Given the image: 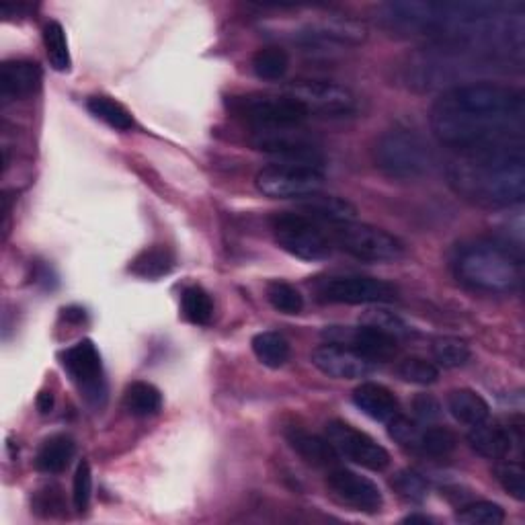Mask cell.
Segmentation results:
<instances>
[{"label": "cell", "mask_w": 525, "mask_h": 525, "mask_svg": "<svg viewBox=\"0 0 525 525\" xmlns=\"http://www.w3.org/2000/svg\"><path fill=\"white\" fill-rule=\"evenodd\" d=\"M327 487L339 503L353 507L355 511L378 513L384 505V497L378 484L368 476H361L347 468H331L327 476Z\"/></svg>", "instance_id": "14"}, {"label": "cell", "mask_w": 525, "mask_h": 525, "mask_svg": "<svg viewBox=\"0 0 525 525\" xmlns=\"http://www.w3.org/2000/svg\"><path fill=\"white\" fill-rule=\"evenodd\" d=\"M390 487L400 499H405L409 503H421L427 499V493H429L427 480L415 470L396 472L394 478L390 480Z\"/></svg>", "instance_id": "36"}, {"label": "cell", "mask_w": 525, "mask_h": 525, "mask_svg": "<svg viewBox=\"0 0 525 525\" xmlns=\"http://www.w3.org/2000/svg\"><path fill=\"white\" fill-rule=\"evenodd\" d=\"M335 242L341 251L366 263H394L407 255L405 242L398 236L370 224L337 226Z\"/></svg>", "instance_id": "9"}, {"label": "cell", "mask_w": 525, "mask_h": 525, "mask_svg": "<svg viewBox=\"0 0 525 525\" xmlns=\"http://www.w3.org/2000/svg\"><path fill=\"white\" fill-rule=\"evenodd\" d=\"M290 68V56L286 50L269 46L261 48L253 56V70L261 80H267V83H275V80H281L286 76Z\"/></svg>", "instance_id": "31"}, {"label": "cell", "mask_w": 525, "mask_h": 525, "mask_svg": "<svg viewBox=\"0 0 525 525\" xmlns=\"http://www.w3.org/2000/svg\"><path fill=\"white\" fill-rule=\"evenodd\" d=\"M388 435L398 443V446L417 452L419 450V439H421V427L419 423L407 419V417H394L388 421Z\"/></svg>", "instance_id": "40"}, {"label": "cell", "mask_w": 525, "mask_h": 525, "mask_svg": "<svg viewBox=\"0 0 525 525\" xmlns=\"http://www.w3.org/2000/svg\"><path fill=\"white\" fill-rule=\"evenodd\" d=\"M396 374L400 380L417 386H431L439 380V368L423 357H407L398 363Z\"/></svg>", "instance_id": "35"}, {"label": "cell", "mask_w": 525, "mask_h": 525, "mask_svg": "<svg viewBox=\"0 0 525 525\" xmlns=\"http://www.w3.org/2000/svg\"><path fill=\"white\" fill-rule=\"evenodd\" d=\"M273 238L288 255L302 261H325L333 253V242L306 214L279 212L271 218Z\"/></svg>", "instance_id": "6"}, {"label": "cell", "mask_w": 525, "mask_h": 525, "mask_svg": "<svg viewBox=\"0 0 525 525\" xmlns=\"http://www.w3.org/2000/svg\"><path fill=\"white\" fill-rule=\"evenodd\" d=\"M417 521H421V523H429L431 519H429L427 515H409V517L405 519V523H417Z\"/></svg>", "instance_id": "45"}, {"label": "cell", "mask_w": 525, "mask_h": 525, "mask_svg": "<svg viewBox=\"0 0 525 525\" xmlns=\"http://www.w3.org/2000/svg\"><path fill=\"white\" fill-rule=\"evenodd\" d=\"M255 185L259 193L271 199H304L320 193L325 185V175L314 169L269 165L257 173Z\"/></svg>", "instance_id": "12"}, {"label": "cell", "mask_w": 525, "mask_h": 525, "mask_svg": "<svg viewBox=\"0 0 525 525\" xmlns=\"http://www.w3.org/2000/svg\"><path fill=\"white\" fill-rule=\"evenodd\" d=\"M265 296H267V302L271 304V308L281 312V314L294 316V314H300L304 310V296L300 294L298 288L288 284V281H281V279L269 281Z\"/></svg>", "instance_id": "33"}, {"label": "cell", "mask_w": 525, "mask_h": 525, "mask_svg": "<svg viewBox=\"0 0 525 525\" xmlns=\"http://www.w3.org/2000/svg\"><path fill=\"white\" fill-rule=\"evenodd\" d=\"M74 454H76V443L70 435L66 433L52 435L42 443V446H39L35 456V468L46 474H60L70 466Z\"/></svg>", "instance_id": "22"}, {"label": "cell", "mask_w": 525, "mask_h": 525, "mask_svg": "<svg viewBox=\"0 0 525 525\" xmlns=\"http://www.w3.org/2000/svg\"><path fill=\"white\" fill-rule=\"evenodd\" d=\"M458 448V437L452 429L439 427V425H429L421 429V439H419V454L429 456V458H446Z\"/></svg>", "instance_id": "29"}, {"label": "cell", "mask_w": 525, "mask_h": 525, "mask_svg": "<svg viewBox=\"0 0 525 525\" xmlns=\"http://www.w3.org/2000/svg\"><path fill=\"white\" fill-rule=\"evenodd\" d=\"M288 95L296 99L308 115L341 117L351 115L357 109L355 95L347 87L329 83V80H302L288 89Z\"/></svg>", "instance_id": "13"}, {"label": "cell", "mask_w": 525, "mask_h": 525, "mask_svg": "<svg viewBox=\"0 0 525 525\" xmlns=\"http://www.w3.org/2000/svg\"><path fill=\"white\" fill-rule=\"evenodd\" d=\"M91 497H93V472H91V464L87 460H83L78 464V468L74 472V480H72L74 509L78 513L87 511L91 505Z\"/></svg>", "instance_id": "39"}, {"label": "cell", "mask_w": 525, "mask_h": 525, "mask_svg": "<svg viewBox=\"0 0 525 525\" xmlns=\"http://www.w3.org/2000/svg\"><path fill=\"white\" fill-rule=\"evenodd\" d=\"M322 337L327 339V343L333 345H343L359 355L368 357L370 361H388L398 353V339L372 329V327H327L322 331Z\"/></svg>", "instance_id": "15"}, {"label": "cell", "mask_w": 525, "mask_h": 525, "mask_svg": "<svg viewBox=\"0 0 525 525\" xmlns=\"http://www.w3.org/2000/svg\"><path fill=\"white\" fill-rule=\"evenodd\" d=\"M33 509L35 513L44 517H54L64 513V501H62V491L58 487H46L42 491H37L33 499Z\"/></svg>", "instance_id": "41"}, {"label": "cell", "mask_w": 525, "mask_h": 525, "mask_svg": "<svg viewBox=\"0 0 525 525\" xmlns=\"http://www.w3.org/2000/svg\"><path fill=\"white\" fill-rule=\"evenodd\" d=\"M228 107L236 117L249 124L251 130L302 126V121L308 117V111L290 95L249 93L232 97Z\"/></svg>", "instance_id": "8"}, {"label": "cell", "mask_w": 525, "mask_h": 525, "mask_svg": "<svg viewBox=\"0 0 525 525\" xmlns=\"http://www.w3.org/2000/svg\"><path fill=\"white\" fill-rule=\"evenodd\" d=\"M87 109L91 115H95L97 119L105 121V124L113 130H119V132H128L134 128V117L132 113L117 103L115 99L111 97H105V95H95V97H89L87 101Z\"/></svg>", "instance_id": "27"}, {"label": "cell", "mask_w": 525, "mask_h": 525, "mask_svg": "<svg viewBox=\"0 0 525 525\" xmlns=\"http://www.w3.org/2000/svg\"><path fill=\"white\" fill-rule=\"evenodd\" d=\"M470 448L489 460H501L505 458L513 448V437L511 431L499 423H478L468 433Z\"/></svg>", "instance_id": "20"}, {"label": "cell", "mask_w": 525, "mask_h": 525, "mask_svg": "<svg viewBox=\"0 0 525 525\" xmlns=\"http://www.w3.org/2000/svg\"><path fill=\"white\" fill-rule=\"evenodd\" d=\"M300 208L312 220L331 222L335 226L355 222V218H357V208L351 204V201H347L343 197H335V195H322V193L308 195V197L300 199Z\"/></svg>", "instance_id": "21"}, {"label": "cell", "mask_w": 525, "mask_h": 525, "mask_svg": "<svg viewBox=\"0 0 525 525\" xmlns=\"http://www.w3.org/2000/svg\"><path fill=\"white\" fill-rule=\"evenodd\" d=\"M413 415L425 423V425H433L435 421L441 419V405L439 400L431 394H419L413 398Z\"/></svg>", "instance_id": "42"}, {"label": "cell", "mask_w": 525, "mask_h": 525, "mask_svg": "<svg viewBox=\"0 0 525 525\" xmlns=\"http://www.w3.org/2000/svg\"><path fill=\"white\" fill-rule=\"evenodd\" d=\"M456 519L466 525H501L505 521V509L491 501H478L462 507Z\"/></svg>", "instance_id": "38"}, {"label": "cell", "mask_w": 525, "mask_h": 525, "mask_svg": "<svg viewBox=\"0 0 525 525\" xmlns=\"http://www.w3.org/2000/svg\"><path fill=\"white\" fill-rule=\"evenodd\" d=\"M42 85V68L29 60H9L0 66V97L5 103L33 95Z\"/></svg>", "instance_id": "17"}, {"label": "cell", "mask_w": 525, "mask_h": 525, "mask_svg": "<svg viewBox=\"0 0 525 525\" xmlns=\"http://www.w3.org/2000/svg\"><path fill=\"white\" fill-rule=\"evenodd\" d=\"M523 95L497 83L458 85L431 107V130L439 144L474 152L521 144Z\"/></svg>", "instance_id": "1"}, {"label": "cell", "mask_w": 525, "mask_h": 525, "mask_svg": "<svg viewBox=\"0 0 525 525\" xmlns=\"http://www.w3.org/2000/svg\"><path fill=\"white\" fill-rule=\"evenodd\" d=\"M376 167L394 181H415L429 173L433 152L413 130L396 128L384 132L372 150Z\"/></svg>", "instance_id": "4"}, {"label": "cell", "mask_w": 525, "mask_h": 525, "mask_svg": "<svg viewBox=\"0 0 525 525\" xmlns=\"http://www.w3.org/2000/svg\"><path fill=\"white\" fill-rule=\"evenodd\" d=\"M181 310L183 316L197 327H208L214 318V302L210 294L199 286L185 288L181 296Z\"/></svg>", "instance_id": "28"}, {"label": "cell", "mask_w": 525, "mask_h": 525, "mask_svg": "<svg viewBox=\"0 0 525 525\" xmlns=\"http://www.w3.org/2000/svg\"><path fill=\"white\" fill-rule=\"evenodd\" d=\"M251 347H253L255 357L263 363L265 368H271V370L286 366L288 359H290V353H292L288 339L284 335L273 333V331H265V333L255 335L251 341Z\"/></svg>", "instance_id": "26"}, {"label": "cell", "mask_w": 525, "mask_h": 525, "mask_svg": "<svg viewBox=\"0 0 525 525\" xmlns=\"http://www.w3.org/2000/svg\"><path fill=\"white\" fill-rule=\"evenodd\" d=\"M310 359H312V366L318 372L335 380H361V378H368L376 370V363L370 361L368 357L359 355L349 347L333 345V343L316 347Z\"/></svg>", "instance_id": "16"}, {"label": "cell", "mask_w": 525, "mask_h": 525, "mask_svg": "<svg viewBox=\"0 0 525 525\" xmlns=\"http://www.w3.org/2000/svg\"><path fill=\"white\" fill-rule=\"evenodd\" d=\"M44 46L50 60V66L56 72H68L72 66L66 31L58 21H50L44 27Z\"/></svg>", "instance_id": "32"}, {"label": "cell", "mask_w": 525, "mask_h": 525, "mask_svg": "<svg viewBox=\"0 0 525 525\" xmlns=\"http://www.w3.org/2000/svg\"><path fill=\"white\" fill-rule=\"evenodd\" d=\"M454 191L482 208H509L525 197L523 144L458 152L448 169Z\"/></svg>", "instance_id": "2"}, {"label": "cell", "mask_w": 525, "mask_h": 525, "mask_svg": "<svg viewBox=\"0 0 525 525\" xmlns=\"http://www.w3.org/2000/svg\"><path fill=\"white\" fill-rule=\"evenodd\" d=\"M359 322L366 327L378 329V331H382L394 339H405L411 335V329H409L407 322L402 320L400 316H396L394 312L384 310V308H372L368 312H363Z\"/></svg>", "instance_id": "34"}, {"label": "cell", "mask_w": 525, "mask_h": 525, "mask_svg": "<svg viewBox=\"0 0 525 525\" xmlns=\"http://www.w3.org/2000/svg\"><path fill=\"white\" fill-rule=\"evenodd\" d=\"M35 407H37V411L42 413V415L52 413V409H54V394H52V390H42V392H39V394H37V400H35Z\"/></svg>", "instance_id": "43"}, {"label": "cell", "mask_w": 525, "mask_h": 525, "mask_svg": "<svg viewBox=\"0 0 525 525\" xmlns=\"http://www.w3.org/2000/svg\"><path fill=\"white\" fill-rule=\"evenodd\" d=\"M431 355L437 366L446 370L462 368L470 359V347L458 337H437L431 343Z\"/></svg>", "instance_id": "30"}, {"label": "cell", "mask_w": 525, "mask_h": 525, "mask_svg": "<svg viewBox=\"0 0 525 525\" xmlns=\"http://www.w3.org/2000/svg\"><path fill=\"white\" fill-rule=\"evenodd\" d=\"M327 439L339 458H345L361 468L382 472L390 466L388 450L382 448L374 437L345 421H331L327 425Z\"/></svg>", "instance_id": "11"}, {"label": "cell", "mask_w": 525, "mask_h": 525, "mask_svg": "<svg viewBox=\"0 0 525 525\" xmlns=\"http://www.w3.org/2000/svg\"><path fill=\"white\" fill-rule=\"evenodd\" d=\"M64 316H66L68 320H83V318H85V310L68 308V310H64Z\"/></svg>", "instance_id": "44"}, {"label": "cell", "mask_w": 525, "mask_h": 525, "mask_svg": "<svg viewBox=\"0 0 525 525\" xmlns=\"http://www.w3.org/2000/svg\"><path fill=\"white\" fill-rule=\"evenodd\" d=\"M124 407L132 417H154L163 409V394L150 382H132L124 392Z\"/></svg>", "instance_id": "25"}, {"label": "cell", "mask_w": 525, "mask_h": 525, "mask_svg": "<svg viewBox=\"0 0 525 525\" xmlns=\"http://www.w3.org/2000/svg\"><path fill=\"white\" fill-rule=\"evenodd\" d=\"M312 292L322 304H390L398 298L392 284L370 275H327L318 277L312 284Z\"/></svg>", "instance_id": "7"}, {"label": "cell", "mask_w": 525, "mask_h": 525, "mask_svg": "<svg viewBox=\"0 0 525 525\" xmlns=\"http://www.w3.org/2000/svg\"><path fill=\"white\" fill-rule=\"evenodd\" d=\"M249 142L255 150L275 158V165L314 171H322V165H325V152H322L320 142L306 134L302 126L253 130Z\"/></svg>", "instance_id": "5"}, {"label": "cell", "mask_w": 525, "mask_h": 525, "mask_svg": "<svg viewBox=\"0 0 525 525\" xmlns=\"http://www.w3.org/2000/svg\"><path fill=\"white\" fill-rule=\"evenodd\" d=\"M495 478L509 497H513L519 503L525 501V470L519 462H511L505 458L497 460Z\"/></svg>", "instance_id": "37"}, {"label": "cell", "mask_w": 525, "mask_h": 525, "mask_svg": "<svg viewBox=\"0 0 525 525\" xmlns=\"http://www.w3.org/2000/svg\"><path fill=\"white\" fill-rule=\"evenodd\" d=\"M62 368L91 405H103L107 396L103 361L93 341L83 339L62 353Z\"/></svg>", "instance_id": "10"}, {"label": "cell", "mask_w": 525, "mask_h": 525, "mask_svg": "<svg viewBox=\"0 0 525 525\" xmlns=\"http://www.w3.org/2000/svg\"><path fill=\"white\" fill-rule=\"evenodd\" d=\"M175 269V253L165 245H154L138 253L130 263V273L140 279H160Z\"/></svg>", "instance_id": "24"}, {"label": "cell", "mask_w": 525, "mask_h": 525, "mask_svg": "<svg viewBox=\"0 0 525 525\" xmlns=\"http://www.w3.org/2000/svg\"><path fill=\"white\" fill-rule=\"evenodd\" d=\"M290 448L310 466L314 468H335L339 462V454L329 443L327 437L314 435L304 429H290L286 433Z\"/></svg>", "instance_id": "19"}, {"label": "cell", "mask_w": 525, "mask_h": 525, "mask_svg": "<svg viewBox=\"0 0 525 525\" xmlns=\"http://www.w3.org/2000/svg\"><path fill=\"white\" fill-rule=\"evenodd\" d=\"M353 405L374 421L388 423L400 415V402L392 390L378 382H363L353 390Z\"/></svg>", "instance_id": "18"}, {"label": "cell", "mask_w": 525, "mask_h": 525, "mask_svg": "<svg viewBox=\"0 0 525 525\" xmlns=\"http://www.w3.org/2000/svg\"><path fill=\"white\" fill-rule=\"evenodd\" d=\"M454 273L476 292L509 294L521 286L523 263L503 242L476 240L458 251Z\"/></svg>", "instance_id": "3"}, {"label": "cell", "mask_w": 525, "mask_h": 525, "mask_svg": "<svg viewBox=\"0 0 525 525\" xmlns=\"http://www.w3.org/2000/svg\"><path fill=\"white\" fill-rule=\"evenodd\" d=\"M448 411L456 421L468 427L489 421L491 417L489 402L470 388H456L448 394Z\"/></svg>", "instance_id": "23"}]
</instances>
